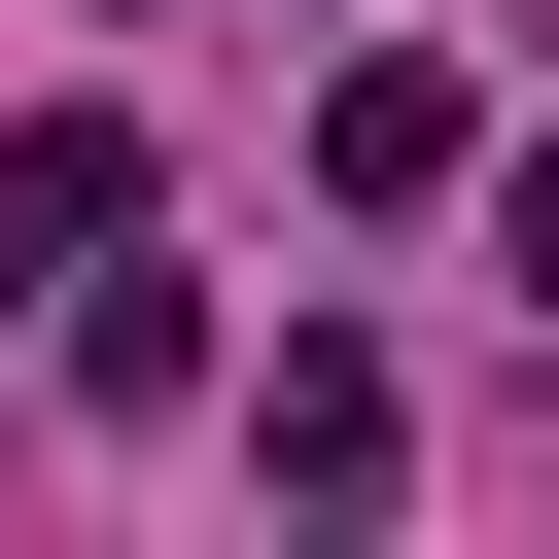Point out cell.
Segmentation results:
<instances>
[{"instance_id": "obj_5", "label": "cell", "mask_w": 559, "mask_h": 559, "mask_svg": "<svg viewBox=\"0 0 559 559\" xmlns=\"http://www.w3.org/2000/svg\"><path fill=\"white\" fill-rule=\"evenodd\" d=\"M454 210H489V280L559 314V140H454Z\"/></svg>"}, {"instance_id": "obj_1", "label": "cell", "mask_w": 559, "mask_h": 559, "mask_svg": "<svg viewBox=\"0 0 559 559\" xmlns=\"http://www.w3.org/2000/svg\"><path fill=\"white\" fill-rule=\"evenodd\" d=\"M245 489H280V524H384V489H419V384H384L349 314H280V384H245Z\"/></svg>"}, {"instance_id": "obj_3", "label": "cell", "mask_w": 559, "mask_h": 559, "mask_svg": "<svg viewBox=\"0 0 559 559\" xmlns=\"http://www.w3.org/2000/svg\"><path fill=\"white\" fill-rule=\"evenodd\" d=\"M35 384H70V419H175V384H210V280H140V245H70V314H35Z\"/></svg>"}, {"instance_id": "obj_4", "label": "cell", "mask_w": 559, "mask_h": 559, "mask_svg": "<svg viewBox=\"0 0 559 559\" xmlns=\"http://www.w3.org/2000/svg\"><path fill=\"white\" fill-rule=\"evenodd\" d=\"M70 245H140V105H35L0 140V280H70Z\"/></svg>"}, {"instance_id": "obj_2", "label": "cell", "mask_w": 559, "mask_h": 559, "mask_svg": "<svg viewBox=\"0 0 559 559\" xmlns=\"http://www.w3.org/2000/svg\"><path fill=\"white\" fill-rule=\"evenodd\" d=\"M454 140H489V105H454L419 35H349V70H314V210H454Z\"/></svg>"}]
</instances>
